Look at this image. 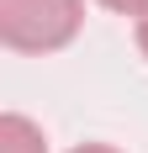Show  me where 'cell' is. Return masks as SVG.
Masks as SVG:
<instances>
[{
  "label": "cell",
  "mask_w": 148,
  "mask_h": 153,
  "mask_svg": "<svg viewBox=\"0 0 148 153\" xmlns=\"http://www.w3.org/2000/svg\"><path fill=\"white\" fill-rule=\"evenodd\" d=\"M85 0H0V42L16 53H53L74 42Z\"/></svg>",
  "instance_id": "obj_1"
},
{
  "label": "cell",
  "mask_w": 148,
  "mask_h": 153,
  "mask_svg": "<svg viewBox=\"0 0 148 153\" xmlns=\"http://www.w3.org/2000/svg\"><path fill=\"white\" fill-rule=\"evenodd\" d=\"M0 153H48V143H43V132H37L27 116L5 111V116H0Z\"/></svg>",
  "instance_id": "obj_2"
},
{
  "label": "cell",
  "mask_w": 148,
  "mask_h": 153,
  "mask_svg": "<svg viewBox=\"0 0 148 153\" xmlns=\"http://www.w3.org/2000/svg\"><path fill=\"white\" fill-rule=\"evenodd\" d=\"M106 11H117V16H143L148 11V0H101Z\"/></svg>",
  "instance_id": "obj_3"
},
{
  "label": "cell",
  "mask_w": 148,
  "mask_h": 153,
  "mask_svg": "<svg viewBox=\"0 0 148 153\" xmlns=\"http://www.w3.org/2000/svg\"><path fill=\"white\" fill-rule=\"evenodd\" d=\"M138 48H143V58H148V11L138 16Z\"/></svg>",
  "instance_id": "obj_4"
},
{
  "label": "cell",
  "mask_w": 148,
  "mask_h": 153,
  "mask_svg": "<svg viewBox=\"0 0 148 153\" xmlns=\"http://www.w3.org/2000/svg\"><path fill=\"white\" fill-rule=\"evenodd\" d=\"M74 153H117V148H106V143H85V148H74Z\"/></svg>",
  "instance_id": "obj_5"
}]
</instances>
